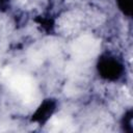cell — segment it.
<instances>
[{
    "mask_svg": "<svg viewBox=\"0 0 133 133\" xmlns=\"http://www.w3.org/2000/svg\"><path fill=\"white\" fill-rule=\"evenodd\" d=\"M98 71L100 75L107 80H116L123 73V65L121 62L112 57H103L99 61Z\"/></svg>",
    "mask_w": 133,
    "mask_h": 133,
    "instance_id": "6da1fadb",
    "label": "cell"
},
{
    "mask_svg": "<svg viewBox=\"0 0 133 133\" xmlns=\"http://www.w3.org/2000/svg\"><path fill=\"white\" fill-rule=\"evenodd\" d=\"M119 9L127 16L132 15V0H117Z\"/></svg>",
    "mask_w": 133,
    "mask_h": 133,
    "instance_id": "3957f363",
    "label": "cell"
},
{
    "mask_svg": "<svg viewBox=\"0 0 133 133\" xmlns=\"http://www.w3.org/2000/svg\"><path fill=\"white\" fill-rule=\"evenodd\" d=\"M55 102L52 100H46L44 101L41 106L36 109V111L32 115V121L37 122L39 124L46 123L49 117L52 115L53 111L55 110Z\"/></svg>",
    "mask_w": 133,
    "mask_h": 133,
    "instance_id": "7a4b0ae2",
    "label": "cell"
},
{
    "mask_svg": "<svg viewBox=\"0 0 133 133\" xmlns=\"http://www.w3.org/2000/svg\"><path fill=\"white\" fill-rule=\"evenodd\" d=\"M124 126H125V130L128 131V132H131L132 131V111H129L125 118H124Z\"/></svg>",
    "mask_w": 133,
    "mask_h": 133,
    "instance_id": "277c9868",
    "label": "cell"
},
{
    "mask_svg": "<svg viewBox=\"0 0 133 133\" xmlns=\"http://www.w3.org/2000/svg\"><path fill=\"white\" fill-rule=\"evenodd\" d=\"M8 4V0H0V9H4Z\"/></svg>",
    "mask_w": 133,
    "mask_h": 133,
    "instance_id": "5b68a950",
    "label": "cell"
}]
</instances>
